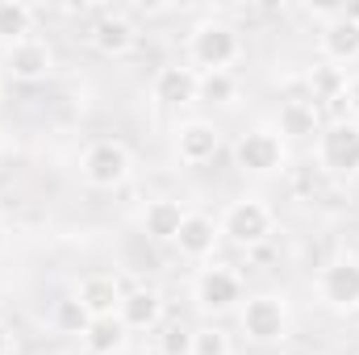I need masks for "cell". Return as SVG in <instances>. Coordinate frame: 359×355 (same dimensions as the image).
<instances>
[{
  "label": "cell",
  "mask_w": 359,
  "mask_h": 355,
  "mask_svg": "<svg viewBox=\"0 0 359 355\" xmlns=\"http://www.w3.org/2000/svg\"><path fill=\"white\" fill-rule=\"evenodd\" d=\"M243 59V34L238 25H230L226 17H205L192 25L188 34V63L192 72L209 76V72H230Z\"/></svg>",
  "instance_id": "obj_1"
},
{
  "label": "cell",
  "mask_w": 359,
  "mask_h": 355,
  "mask_svg": "<svg viewBox=\"0 0 359 355\" xmlns=\"http://www.w3.org/2000/svg\"><path fill=\"white\" fill-rule=\"evenodd\" d=\"M217 226H222V239H230L243 251H255V247H264L271 239L276 213H271L268 201H259V196H238V201L226 205V213L217 217Z\"/></svg>",
  "instance_id": "obj_2"
},
{
  "label": "cell",
  "mask_w": 359,
  "mask_h": 355,
  "mask_svg": "<svg viewBox=\"0 0 359 355\" xmlns=\"http://www.w3.org/2000/svg\"><path fill=\"white\" fill-rule=\"evenodd\" d=\"M238 326L247 343L255 347H276L288 339V297L284 293H255L238 309Z\"/></svg>",
  "instance_id": "obj_3"
},
{
  "label": "cell",
  "mask_w": 359,
  "mask_h": 355,
  "mask_svg": "<svg viewBox=\"0 0 359 355\" xmlns=\"http://www.w3.org/2000/svg\"><path fill=\"white\" fill-rule=\"evenodd\" d=\"M130 172H134V155L117 138H96L80 155V176L92 188H117V184L130 180Z\"/></svg>",
  "instance_id": "obj_4"
},
{
  "label": "cell",
  "mask_w": 359,
  "mask_h": 355,
  "mask_svg": "<svg viewBox=\"0 0 359 355\" xmlns=\"http://www.w3.org/2000/svg\"><path fill=\"white\" fill-rule=\"evenodd\" d=\"M192 305L209 318H222V314L238 309L243 305V276L226 264L201 267L196 280H192Z\"/></svg>",
  "instance_id": "obj_5"
},
{
  "label": "cell",
  "mask_w": 359,
  "mask_h": 355,
  "mask_svg": "<svg viewBox=\"0 0 359 355\" xmlns=\"http://www.w3.org/2000/svg\"><path fill=\"white\" fill-rule=\"evenodd\" d=\"M318 168L326 176H359V121H326L318 134Z\"/></svg>",
  "instance_id": "obj_6"
},
{
  "label": "cell",
  "mask_w": 359,
  "mask_h": 355,
  "mask_svg": "<svg viewBox=\"0 0 359 355\" xmlns=\"http://www.w3.org/2000/svg\"><path fill=\"white\" fill-rule=\"evenodd\" d=\"M234 163L247 172V176H276L284 163H288V151H284V138L276 130H247L238 134L234 142Z\"/></svg>",
  "instance_id": "obj_7"
},
{
  "label": "cell",
  "mask_w": 359,
  "mask_h": 355,
  "mask_svg": "<svg viewBox=\"0 0 359 355\" xmlns=\"http://www.w3.org/2000/svg\"><path fill=\"white\" fill-rule=\"evenodd\" d=\"M318 297L326 309L351 314L359 309V260L355 255H339L318 272Z\"/></svg>",
  "instance_id": "obj_8"
},
{
  "label": "cell",
  "mask_w": 359,
  "mask_h": 355,
  "mask_svg": "<svg viewBox=\"0 0 359 355\" xmlns=\"http://www.w3.org/2000/svg\"><path fill=\"white\" fill-rule=\"evenodd\" d=\"M84 38H88V46L96 55H104V59H126V55L138 46V25H134L126 13H117V8H100Z\"/></svg>",
  "instance_id": "obj_9"
},
{
  "label": "cell",
  "mask_w": 359,
  "mask_h": 355,
  "mask_svg": "<svg viewBox=\"0 0 359 355\" xmlns=\"http://www.w3.org/2000/svg\"><path fill=\"white\" fill-rule=\"evenodd\" d=\"M4 72L17 84H42V80L55 76V46L34 34V38H25V42L4 51Z\"/></svg>",
  "instance_id": "obj_10"
},
{
  "label": "cell",
  "mask_w": 359,
  "mask_h": 355,
  "mask_svg": "<svg viewBox=\"0 0 359 355\" xmlns=\"http://www.w3.org/2000/svg\"><path fill=\"white\" fill-rule=\"evenodd\" d=\"M222 155V130L205 117L180 121L176 126V159L184 168H205Z\"/></svg>",
  "instance_id": "obj_11"
},
{
  "label": "cell",
  "mask_w": 359,
  "mask_h": 355,
  "mask_svg": "<svg viewBox=\"0 0 359 355\" xmlns=\"http://www.w3.org/2000/svg\"><path fill=\"white\" fill-rule=\"evenodd\" d=\"M318 46H322V59L334 63V67L355 63L359 59V17H351V13L343 8V13H334L330 21H322Z\"/></svg>",
  "instance_id": "obj_12"
},
{
  "label": "cell",
  "mask_w": 359,
  "mask_h": 355,
  "mask_svg": "<svg viewBox=\"0 0 359 355\" xmlns=\"http://www.w3.org/2000/svg\"><path fill=\"white\" fill-rule=\"evenodd\" d=\"M151 96L168 109H184V105H196L201 96V72H192L188 63H168L155 72L151 80Z\"/></svg>",
  "instance_id": "obj_13"
},
{
  "label": "cell",
  "mask_w": 359,
  "mask_h": 355,
  "mask_svg": "<svg viewBox=\"0 0 359 355\" xmlns=\"http://www.w3.org/2000/svg\"><path fill=\"white\" fill-rule=\"evenodd\" d=\"M117 318L126 330H155L163 322V293L151 288V284H134L121 293V305H117Z\"/></svg>",
  "instance_id": "obj_14"
},
{
  "label": "cell",
  "mask_w": 359,
  "mask_h": 355,
  "mask_svg": "<svg viewBox=\"0 0 359 355\" xmlns=\"http://www.w3.org/2000/svg\"><path fill=\"white\" fill-rule=\"evenodd\" d=\"M217 243H222V226H217L209 213H188V217L180 222L176 251L184 260H209Z\"/></svg>",
  "instance_id": "obj_15"
},
{
  "label": "cell",
  "mask_w": 359,
  "mask_h": 355,
  "mask_svg": "<svg viewBox=\"0 0 359 355\" xmlns=\"http://www.w3.org/2000/svg\"><path fill=\"white\" fill-rule=\"evenodd\" d=\"M322 109L313 100H284L280 105V121H276V134L280 138H292V142H305V138H318L322 134Z\"/></svg>",
  "instance_id": "obj_16"
},
{
  "label": "cell",
  "mask_w": 359,
  "mask_h": 355,
  "mask_svg": "<svg viewBox=\"0 0 359 355\" xmlns=\"http://www.w3.org/2000/svg\"><path fill=\"white\" fill-rule=\"evenodd\" d=\"M184 217H188V209H184L180 201H172V196H155V201L142 209V230H147L155 243H176Z\"/></svg>",
  "instance_id": "obj_17"
},
{
  "label": "cell",
  "mask_w": 359,
  "mask_h": 355,
  "mask_svg": "<svg viewBox=\"0 0 359 355\" xmlns=\"http://www.w3.org/2000/svg\"><path fill=\"white\" fill-rule=\"evenodd\" d=\"M121 280H113V276H88V280H80V288H76V297H80V305L88 309L92 318H109V314H117V305H121Z\"/></svg>",
  "instance_id": "obj_18"
},
{
  "label": "cell",
  "mask_w": 359,
  "mask_h": 355,
  "mask_svg": "<svg viewBox=\"0 0 359 355\" xmlns=\"http://www.w3.org/2000/svg\"><path fill=\"white\" fill-rule=\"evenodd\" d=\"M126 339H130V330L121 326L117 314H109V318H92L88 330L80 335V343H84V351L88 355H117L121 347H126Z\"/></svg>",
  "instance_id": "obj_19"
},
{
  "label": "cell",
  "mask_w": 359,
  "mask_h": 355,
  "mask_svg": "<svg viewBox=\"0 0 359 355\" xmlns=\"http://www.w3.org/2000/svg\"><path fill=\"white\" fill-rule=\"evenodd\" d=\"M34 21H38L34 4H25V0H0V46L8 51V46L34 38Z\"/></svg>",
  "instance_id": "obj_20"
},
{
  "label": "cell",
  "mask_w": 359,
  "mask_h": 355,
  "mask_svg": "<svg viewBox=\"0 0 359 355\" xmlns=\"http://www.w3.org/2000/svg\"><path fill=\"white\" fill-rule=\"evenodd\" d=\"M305 88H309V100L322 109V105H330V100H339L347 92V72L334 67V63H326V59H318L305 72Z\"/></svg>",
  "instance_id": "obj_21"
},
{
  "label": "cell",
  "mask_w": 359,
  "mask_h": 355,
  "mask_svg": "<svg viewBox=\"0 0 359 355\" xmlns=\"http://www.w3.org/2000/svg\"><path fill=\"white\" fill-rule=\"evenodd\" d=\"M92 322V314L80 305V297H63V301H55V309H50V326L59 330V335H84Z\"/></svg>",
  "instance_id": "obj_22"
},
{
  "label": "cell",
  "mask_w": 359,
  "mask_h": 355,
  "mask_svg": "<svg viewBox=\"0 0 359 355\" xmlns=\"http://www.w3.org/2000/svg\"><path fill=\"white\" fill-rule=\"evenodd\" d=\"M196 100H205V105H234L238 100L234 72H209V76H201V96Z\"/></svg>",
  "instance_id": "obj_23"
},
{
  "label": "cell",
  "mask_w": 359,
  "mask_h": 355,
  "mask_svg": "<svg viewBox=\"0 0 359 355\" xmlns=\"http://www.w3.org/2000/svg\"><path fill=\"white\" fill-rule=\"evenodd\" d=\"M192 355H234V343L222 326H201L192 330Z\"/></svg>",
  "instance_id": "obj_24"
},
{
  "label": "cell",
  "mask_w": 359,
  "mask_h": 355,
  "mask_svg": "<svg viewBox=\"0 0 359 355\" xmlns=\"http://www.w3.org/2000/svg\"><path fill=\"white\" fill-rule=\"evenodd\" d=\"M159 355H192V330L184 322H168L159 330Z\"/></svg>",
  "instance_id": "obj_25"
},
{
  "label": "cell",
  "mask_w": 359,
  "mask_h": 355,
  "mask_svg": "<svg viewBox=\"0 0 359 355\" xmlns=\"http://www.w3.org/2000/svg\"><path fill=\"white\" fill-rule=\"evenodd\" d=\"M343 100H347V113H351V121H355V117H359V76H351V80H347Z\"/></svg>",
  "instance_id": "obj_26"
},
{
  "label": "cell",
  "mask_w": 359,
  "mask_h": 355,
  "mask_svg": "<svg viewBox=\"0 0 359 355\" xmlns=\"http://www.w3.org/2000/svg\"><path fill=\"white\" fill-rule=\"evenodd\" d=\"M0 355H13V326L0 318Z\"/></svg>",
  "instance_id": "obj_27"
},
{
  "label": "cell",
  "mask_w": 359,
  "mask_h": 355,
  "mask_svg": "<svg viewBox=\"0 0 359 355\" xmlns=\"http://www.w3.org/2000/svg\"><path fill=\"white\" fill-rule=\"evenodd\" d=\"M4 243H8V234H4V226H0V255H4Z\"/></svg>",
  "instance_id": "obj_28"
},
{
  "label": "cell",
  "mask_w": 359,
  "mask_h": 355,
  "mask_svg": "<svg viewBox=\"0 0 359 355\" xmlns=\"http://www.w3.org/2000/svg\"><path fill=\"white\" fill-rule=\"evenodd\" d=\"M38 355H59V351H38Z\"/></svg>",
  "instance_id": "obj_29"
}]
</instances>
